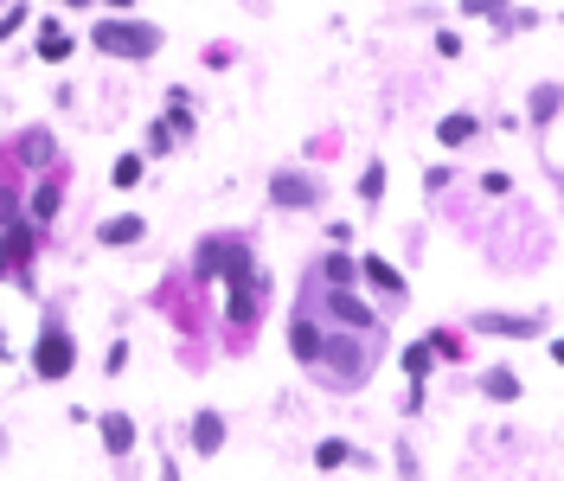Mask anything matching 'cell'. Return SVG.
Returning <instances> with one entry per match:
<instances>
[{
    "mask_svg": "<svg viewBox=\"0 0 564 481\" xmlns=\"http://www.w3.org/2000/svg\"><path fill=\"white\" fill-rule=\"evenodd\" d=\"M90 39H97V52H116V58L122 52L128 58H155L161 52V26H148V20H103Z\"/></svg>",
    "mask_w": 564,
    "mask_h": 481,
    "instance_id": "6da1fadb",
    "label": "cell"
},
{
    "mask_svg": "<svg viewBox=\"0 0 564 481\" xmlns=\"http://www.w3.org/2000/svg\"><path fill=\"white\" fill-rule=\"evenodd\" d=\"M70 366H78V340L52 321V327L39 334V347H33V373H39V379H70Z\"/></svg>",
    "mask_w": 564,
    "mask_h": 481,
    "instance_id": "7a4b0ae2",
    "label": "cell"
},
{
    "mask_svg": "<svg viewBox=\"0 0 564 481\" xmlns=\"http://www.w3.org/2000/svg\"><path fill=\"white\" fill-rule=\"evenodd\" d=\"M231 296H225V321L231 327H250L257 315H263V296H269V277H257V269H250V277H238V283H225Z\"/></svg>",
    "mask_w": 564,
    "mask_h": 481,
    "instance_id": "3957f363",
    "label": "cell"
},
{
    "mask_svg": "<svg viewBox=\"0 0 564 481\" xmlns=\"http://www.w3.org/2000/svg\"><path fill=\"white\" fill-rule=\"evenodd\" d=\"M269 199H276V205H296V212H302V205L321 199V180H315L308 167H282V174L269 180Z\"/></svg>",
    "mask_w": 564,
    "mask_h": 481,
    "instance_id": "277c9868",
    "label": "cell"
},
{
    "mask_svg": "<svg viewBox=\"0 0 564 481\" xmlns=\"http://www.w3.org/2000/svg\"><path fill=\"white\" fill-rule=\"evenodd\" d=\"M545 327V315H475V334H507V340H532Z\"/></svg>",
    "mask_w": 564,
    "mask_h": 481,
    "instance_id": "5b68a950",
    "label": "cell"
},
{
    "mask_svg": "<svg viewBox=\"0 0 564 481\" xmlns=\"http://www.w3.org/2000/svg\"><path fill=\"white\" fill-rule=\"evenodd\" d=\"M321 347H327V334H321L308 315H296V321H289V354H296L302 366H321Z\"/></svg>",
    "mask_w": 564,
    "mask_h": 481,
    "instance_id": "8992f818",
    "label": "cell"
},
{
    "mask_svg": "<svg viewBox=\"0 0 564 481\" xmlns=\"http://www.w3.org/2000/svg\"><path fill=\"white\" fill-rule=\"evenodd\" d=\"M360 277H366V283H372V289H379V296H385L391 308H398V302L410 296V289H404V277H398V269H391L385 257H366V263H360Z\"/></svg>",
    "mask_w": 564,
    "mask_h": 481,
    "instance_id": "52a82bcc",
    "label": "cell"
},
{
    "mask_svg": "<svg viewBox=\"0 0 564 481\" xmlns=\"http://www.w3.org/2000/svg\"><path fill=\"white\" fill-rule=\"evenodd\" d=\"M327 308H334V321H346V327H360V334H372V308L352 296V289H327Z\"/></svg>",
    "mask_w": 564,
    "mask_h": 481,
    "instance_id": "ba28073f",
    "label": "cell"
},
{
    "mask_svg": "<svg viewBox=\"0 0 564 481\" xmlns=\"http://www.w3.org/2000/svg\"><path fill=\"white\" fill-rule=\"evenodd\" d=\"M193 449L199 456H219L225 449V418H219V410H199V418H193Z\"/></svg>",
    "mask_w": 564,
    "mask_h": 481,
    "instance_id": "9c48e42d",
    "label": "cell"
},
{
    "mask_svg": "<svg viewBox=\"0 0 564 481\" xmlns=\"http://www.w3.org/2000/svg\"><path fill=\"white\" fill-rule=\"evenodd\" d=\"M70 52H78V39H70L58 20H45V26H39V58H45V64H64Z\"/></svg>",
    "mask_w": 564,
    "mask_h": 481,
    "instance_id": "30bf717a",
    "label": "cell"
},
{
    "mask_svg": "<svg viewBox=\"0 0 564 481\" xmlns=\"http://www.w3.org/2000/svg\"><path fill=\"white\" fill-rule=\"evenodd\" d=\"M475 135H481V122H475L468 109H456V116L437 122V142H443V148H462V142H475Z\"/></svg>",
    "mask_w": 564,
    "mask_h": 481,
    "instance_id": "8fae6325",
    "label": "cell"
},
{
    "mask_svg": "<svg viewBox=\"0 0 564 481\" xmlns=\"http://www.w3.org/2000/svg\"><path fill=\"white\" fill-rule=\"evenodd\" d=\"M481 391H487L494 404H513V398H520V373H513V366H487V373H481Z\"/></svg>",
    "mask_w": 564,
    "mask_h": 481,
    "instance_id": "7c38bea8",
    "label": "cell"
},
{
    "mask_svg": "<svg viewBox=\"0 0 564 481\" xmlns=\"http://www.w3.org/2000/svg\"><path fill=\"white\" fill-rule=\"evenodd\" d=\"M103 449H109V456H128V449H135V424L122 418V410H109V418H103Z\"/></svg>",
    "mask_w": 564,
    "mask_h": 481,
    "instance_id": "4fadbf2b",
    "label": "cell"
},
{
    "mask_svg": "<svg viewBox=\"0 0 564 481\" xmlns=\"http://www.w3.org/2000/svg\"><path fill=\"white\" fill-rule=\"evenodd\" d=\"M52 155H58V148H52V128H26V135H20V161H26V167H45Z\"/></svg>",
    "mask_w": 564,
    "mask_h": 481,
    "instance_id": "5bb4252c",
    "label": "cell"
},
{
    "mask_svg": "<svg viewBox=\"0 0 564 481\" xmlns=\"http://www.w3.org/2000/svg\"><path fill=\"white\" fill-rule=\"evenodd\" d=\"M97 238H103V244H116V250H122V244H141V238H148V225H141V219H135V212H128V219H109V225H103V231H97Z\"/></svg>",
    "mask_w": 564,
    "mask_h": 481,
    "instance_id": "9a60e30c",
    "label": "cell"
},
{
    "mask_svg": "<svg viewBox=\"0 0 564 481\" xmlns=\"http://www.w3.org/2000/svg\"><path fill=\"white\" fill-rule=\"evenodd\" d=\"M321 277H327V289H352L360 263H352V257H340V244H334V250H327V263H321Z\"/></svg>",
    "mask_w": 564,
    "mask_h": 481,
    "instance_id": "2e32d148",
    "label": "cell"
},
{
    "mask_svg": "<svg viewBox=\"0 0 564 481\" xmlns=\"http://www.w3.org/2000/svg\"><path fill=\"white\" fill-rule=\"evenodd\" d=\"M219 263H225V238H205V244H199V257H193V277H205V283H212V277H219Z\"/></svg>",
    "mask_w": 564,
    "mask_h": 481,
    "instance_id": "e0dca14e",
    "label": "cell"
},
{
    "mask_svg": "<svg viewBox=\"0 0 564 481\" xmlns=\"http://www.w3.org/2000/svg\"><path fill=\"white\" fill-rule=\"evenodd\" d=\"M430 360H437V347H430V340H410V347H404V373H410V385H423Z\"/></svg>",
    "mask_w": 564,
    "mask_h": 481,
    "instance_id": "ac0fdd59",
    "label": "cell"
},
{
    "mask_svg": "<svg viewBox=\"0 0 564 481\" xmlns=\"http://www.w3.org/2000/svg\"><path fill=\"white\" fill-rule=\"evenodd\" d=\"M558 103H564V90H558V84H539V90H532V122H551Z\"/></svg>",
    "mask_w": 564,
    "mask_h": 481,
    "instance_id": "d6986e66",
    "label": "cell"
},
{
    "mask_svg": "<svg viewBox=\"0 0 564 481\" xmlns=\"http://www.w3.org/2000/svg\"><path fill=\"white\" fill-rule=\"evenodd\" d=\"M360 199L372 205V199H385V161H372L366 174H360Z\"/></svg>",
    "mask_w": 564,
    "mask_h": 481,
    "instance_id": "ffe728a7",
    "label": "cell"
},
{
    "mask_svg": "<svg viewBox=\"0 0 564 481\" xmlns=\"http://www.w3.org/2000/svg\"><path fill=\"white\" fill-rule=\"evenodd\" d=\"M58 205H64V193H58V186H39V193H33V219L45 225V219L58 212Z\"/></svg>",
    "mask_w": 564,
    "mask_h": 481,
    "instance_id": "44dd1931",
    "label": "cell"
},
{
    "mask_svg": "<svg viewBox=\"0 0 564 481\" xmlns=\"http://www.w3.org/2000/svg\"><path fill=\"white\" fill-rule=\"evenodd\" d=\"M109 180H116V186H122V193H128V186H135V180H141V155H122V161H116V167H109Z\"/></svg>",
    "mask_w": 564,
    "mask_h": 481,
    "instance_id": "7402d4cb",
    "label": "cell"
},
{
    "mask_svg": "<svg viewBox=\"0 0 564 481\" xmlns=\"http://www.w3.org/2000/svg\"><path fill=\"white\" fill-rule=\"evenodd\" d=\"M346 456H352V449H346V443H340V437H327V443H321V449H315V462H321V468H340V462H346Z\"/></svg>",
    "mask_w": 564,
    "mask_h": 481,
    "instance_id": "603a6c76",
    "label": "cell"
},
{
    "mask_svg": "<svg viewBox=\"0 0 564 481\" xmlns=\"http://www.w3.org/2000/svg\"><path fill=\"white\" fill-rule=\"evenodd\" d=\"M174 135H180L174 122H155V128H148V155H167V148H174Z\"/></svg>",
    "mask_w": 564,
    "mask_h": 481,
    "instance_id": "cb8c5ba5",
    "label": "cell"
},
{
    "mask_svg": "<svg viewBox=\"0 0 564 481\" xmlns=\"http://www.w3.org/2000/svg\"><path fill=\"white\" fill-rule=\"evenodd\" d=\"M481 193H487V199H507V193H513V180L494 167V174H481Z\"/></svg>",
    "mask_w": 564,
    "mask_h": 481,
    "instance_id": "d4e9b609",
    "label": "cell"
},
{
    "mask_svg": "<svg viewBox=\"0 0 564 481\" xmlns=\"http://www.w3.org/2000/svg\"><path fill=\"white\" fill-rule=\"evenodd\" d=\"M26 14H33V7H26V0H20V7H7V14H0V39H14V33L26 26Z\"/></svg>",
    "mask_w": 564,
    "mask_h": 481,
    "instance_id": "484cf974",
    "label": "cell"
},
{
    "mask_svg": "<svg viewBox=\"0 0 564 481\" xmlns=\"http://www.w3.org/2000/svg\"><path fill=\"white\" fill-rule=\"evenodd\" d=\"M462 14L481 20V14H507V0H462Z\"/></svg>",
    "mask_w": 564,
    "mask_h": 481,
    "instance_id": "4316f807",
    "label": "cell"
},
{
    "mask_svg": "<svg viewBox=\"0 0 564 481\" xmlns=\"http://www.w3.org/2000/svg\"><path fill=\"white\" fill-rule=\"evenodd\" d=\"M14 212H20V199H14V193H0V225H14Z\"/></svg>",
    "mask_w": 564,
    "mask_h": 481,
    "instance_id": "83f0119b",
    "label": "cell"
},
{
    "mask_svg": "<svg viewBox=\"0 0 564 481\" xmlns=\"http://www.w3.org/2000/svg\"><path fill=\"white\" fill-rule=\"evenodd\" d=\"M0 269H14V257H7V225H0Z\"/></svg>",
    "mask_w": 564,
    "mask_h": 481,
    "instance_id": "f1b7e54d",
    "label": "cell"
},
{
    "mask_svg": "<svg viewBox=\"0 0 564 481\" xmlns=\"http://www.w3.org/2000/svg\"><path fill=\"white\" fill-rule=\"evenodd\" d=\"M103 7H109V14H128V7H135V0H103Z\"/></svg>",
    "mask_w": 564,
    "mask_h": 481,
    "instance_id": "f546056e",
    "label": "cell"
},
{
    "mask_svg": "<svg viewBox=\"0 0 564 481\" xmlns=\"http://www.w3.org/2000/svg\"><path fill=\"white\" fill-rule=\"evenodd\" d=\"M551 360H558V366H564V340H551Z\"/></svg>",
    "mask_w": 564,
    "mask_h": 481,
    "instance_id": "4dcf8cb0",
    "label": "cell"
},
{
    "mask_svg": "<svg viewBox=\"0 0 564 481\" xmlns=\"http://www.w3.org/2000/svg\"><path fill=\"white\" fill-rule=\"evenodd\" d=\"M64 7H90V0H64Z\"/></svg>",
    "mask_w": 564,
    "mask_h": 481,
    "instance_id": "1f68e13d",
    "label": "cell"
}]
</instances>
